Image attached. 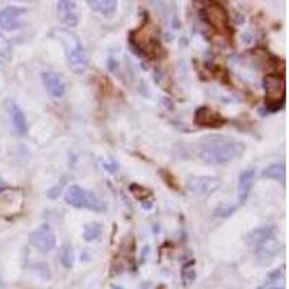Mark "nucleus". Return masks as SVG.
<instances>
[{"mask_svg": "<svg viewBox=\"0 0 289 289\" xmlns=\"http://www.w3.org/2000/svg\"><path fill=\"white\" fill-rule=\"evenodd\" d=\"M11 116H12V123L15 130L22 136L26 135L28 133V122H26L25 113L16 104H12L11 106Z\"/></svg>", "mask_w": 289, "mask_h": 289, "instance_id": "2eb2a0df", "label": "nucleus"}, {"mask_svg": "<svg viewBox=\"0 0 289 289\" xmlns=\"http://www.w3.org/2000/svg\"><path fill=\"white\" fill-rule=\"evenodd\" d=\"M246 146L237 139L224 135H208L198 143L197 156L207 165H221L239 159L244 153Z\"/></svg>", "mask_w": 289, "mask_h": 289, "instance_id": "f257e3e1", "label": "nucleus"}, {"mask_svg": "<svg viewBox=\"0 0 289 289\" xmlns=\"http://www.w3.org/2000/svg\"><path fill=\"white\" fill-rule=\"evenodd\" d=\"M194 123L197 126H201V127H213V129H215V127H220V126L224 125L226 119L218 113H215L210 107L202 106V107L195 110Z\"/></svg>", "mask_w": 289, "mask_h": 289, "instance_id": "1a4fd4ad", "label": "nucleus"}, {"mask_svg": "<svg viewBox=\"0 0 289 289\" xmlns=\"http://www.w3.org/2000/svg\"><path fill=\"white\" fill-rule=\"evenodd\" d=\"M276 239V228L273 226H260L254 228L250 234L247 236V243L250 244L254 250L259 249L266 243Z\"/></svg>", "mask_w": 289, "mask_h": 289, "instance_id": "9b49d317", "label": "nucleus"}, {"mask_svg": "<svg viewBox=\"0 0 289 289\" xmlns=\"http://www.w3.org/2000/svg\"><path fill=\"white\" fill-rule=\"evenodd\" d=\"M25 15V9L16 8V6H8L0 11V28L6 31H13L19 28L22 24V16Z\"/></svg>", "mask_w": 289, "mask_h": 289, "instance_id": "9d476101", "label": "nucleus"}, {"mask_svg": "<svg viewBox=\"0 0 289 289\" xmlns=\"http://www.w3.org/2000/svg\"><path fill=\"white\" fill-rule=\"evenodd\" d=\"M57 15H58V21L67 28H76L80 22L76 2H70V0L58 2L57 3Z\"/></svg>", "mask_w": 289, "mask_h": 289, "instance_id": "6e6552de", "label": "nucleus"}, {"mask_svg": "<svg viewBox=\"0 0 289 289\" xmlns=\"http://www.w3.org/2000/svg\"><path fill=\"white\" fill-rule=\"evenodd\" d=\"M29 243L38 249L42 253L51 251L52 249H55L57 244V237L54 234V231L51 230L50 224H41L38 228H35L34 231H31L29 234Z\"/></svg>", "mask_w": 289, "mask_h": 289, "instance_id": "0eeeda50", "label": "nucleus"}, {"mask_svg": "<svg viewBox=\"0 0 289 289\" xmlns=\"http://www.w3.org/2000/svg\"><path fill=\"white\" fill-rule=\"evenodd\" d=\"M103 233V227H101L100 223H88L84 226V240L86 241H94L97 240L101 236Z\"/></svg>", "mask_w": 289, "mask_h": 289, "instance_id": "a211bd4d", "label": "nucleus"}, {"mask_svg": "<svg viewBox=\"0 0 289 289\" xmlns=\"http://www.w3.org/2000/svg\"><path fill=\"white\" fill-rule=\"evenodd\" d=\"M52 35H55L58 41L63 44L68 68L77 76L84 74L88 68V54L78 37L65 29L54 31Z\"/></svg>", "mask_w": 289, "mask_h": 289, "instance_id": "f03ea898", "label": "nucleus"}, {"mask_svg": "<svg viewBox=\"0 0 289 289\" xmlns=\"http://www.w3.org/2000/svg\"><path fill=\"white\" fill-rule=\"evenodd\" d=\"M60 260L65 269H70L73 263H74V250H73V246L70 243H64L63 246L60 247Z\"/></svg>", "mask_w": 289, "mask_h": 289, "instance_id": "f3484780", "label": "nucleus"}, {"mask_svg": "<svg viewBox=\"0 0 289 289\" xmlns=\"http://www.w3.org/2000/svg\"><path fill=\"white\" fill-rule=\"evenodd\" d=\"M182 279H184V282L188 285L191 282H194V279H195V270H194V260H191L188 263L185 264V267H184V273H182Z\"/></svg>", "mask_w": 289, "mask_h": 289, "instance_id": "aec40b11", "label": "nucleus"}, {"mask_svg": "<svg viewBox=\"0 0 289 289\" xmlns=\"http://www.w3.org/2000/svg\"><path fill=\"white\" fill-rule=\"evenodd\" d=\"M275 289H285V288H275Z\"/></svg>", "mask_w": 289, "mask_h": 289, "instance_id": "393cba45", "label": "nucleus"}, {"mask_svg": "<svg viewBox=\"0 0 289 289\" xmlns=\"http://www.w3.org/2000/svg\"><path fill=\"white\" fill-rule=\"evenodd\" d=\"M200 15L202 16L204 21H207V24L210 26H213L215 31L226 34L228 32V13L226 12V9L215 2H210L205 8H202L200 11Z\"/></svg>", "mask_w": 289, "mask_h": 289, "instance_id": "39448f33", "label": "nucleus"}, {"mask_svg": "<svg viewBox=\"0 0 289 289\" xmlns=\"http://www.w3.org/2000/svg\"><path fill=\"white\" fill-rule=\"evenodd\" d=\"M263 87L266 91V109L272 113L280 110L285 104V78L276 74L264 76Z\"/></svg>", "mask_w": 289, "mask_h": 289, "instance_id": "20e7f679", "label": "nucleus"}, {"mask_svg": "<svg viewBox=\"0 0 289 289\" xmlns=\"http://www.w3.org/2000/svg\"><path fill=\"white\" fill-rule=\"evenodd\" d=\"M65 201L74 208H86L91 211H104L106 202L93 191H87L80 185H70L65 192Z\"/></svg>", "mask_w": 289, "mask_h": 289, "instance_id": "7ed1b4c3", "label": "nucleus"}, {"mask_svg": "<svg viewBox=\"0 0 289 289\" xmlns=\"http://www.w3.org/2000/svg\"><path fill=\"white\" fill-rule=\"evenodd\" d=\"M129 191L138 198L139 201H146L152 195L151 189L145 188V187H142V185H139V184H132V185L129 187Z\"/></svg>", "mask_w": 289, "mask_h": 289, "instance_id": "6ab92c4d", "label": "nucleus"}, {"mask_svg": "<svg viewBox=\"0 0 289 289\" xmlns=\"http://www.w3.org/2000/svg\"><path fill=\"white\" fill-rule=\"evenodd\" d=\"M254 175H256V171L250 168V169H244L240 172L239 176V201L241 204L247 201L249 198V194H250L251 187H253V182H254Z\"/></svg>", "mask_w": 289, "mask_h": 289, "instance_id": "ddd939ff", "label": "nucleus"}, {"mask_svg": "<svg viewBox=\"0 0 289 289\" xmlns=\"http://www.w3.org/2000/svg\"><path fill=\"white\" fill-rule=\"evenodd\" d=\"M87 5L96 12L103 15L104 18H113L117 11V2L116 0H88Z\"/></svg>", "mask_w": 289, "mask_h": 289, "instance_id": "4468645a", "label": "nucleus"}, {"mask_svg": "<svg viewBox=\"0 0 289 289\" xmlns=\"http://www.w3.org/2000/svg\"><path fill=\"white\" fill-rule=\"evenodd\" d=\"M236 208L237 207H231V205H227V204H221L220 207H217L215 208V211H214V214L217 215V217H221V218H226V217H230L231 214L236 211Z\"/></svg>", "mask_w": 289, "mask_h": 289, "instance_id": "412c9836", "label": "nucleus"}, {"mask_svg": "<svg viewBox=\"0 0 289 289\" xmlns=\"http://www.w3.org/2000/svg\"><path fill=\"white\" fill-rule=\"evenodd\" d=\"M9 52H11V47H9V42L6 41V38L0 34V54L3 57H9Z\"/></svg>", "mask_w": 289, "mask_h": 289, "instance_id": "4be33fe9", "label": "nucleus"}, {"mask_svg": "<svg viewBox=\"0 0 289 289\" xmlns=\"http://www.w3.org/2000/svg\"><path fill=\"white\" fill-rule=\"evenodd\" d=\"M113 289H122L120 286H113Z\"/></svg>", "mask_w": 289, "mask_h": 289, "instance_id": "b1692460", "label": "nucleus"}, {"mask_svg": "<svg viewBox=\"0 0 289 289\" xmlns=\"http://www.w3.org/2000/svg\"><path fill=\"white\" fill-rule=\"evenodd\" d=\"M187 187L197 195H211L217 189L221 187V181L215 176L207 175H188L187 176Z\"/></svg>", "mask_w": 289, "mask_h": 289, "instance_id": "423d86ee", "label": "nucleus"}, {"mask_svg": "<svg viewBox=\"0 0 289 289\" xmlns=\"http://www.w3.org/2000/svg\"><path fill=\"white\" fill-rule=\"evenodd\" d=\"M42 83L52 97L61 99L65 94V83H64L63 77L58 73H54V71L42 73Z\"/></svg>", "mask_w": 289, "mask_h": 289, "instance_id": "f8f14e48", "label": "nucleus"}, {"mask_svg": "<svg viewBox=\"0 0 289 289\" xmlns=\"http://www.w3.org/2000/svg\"><path fill=\"white\" fill-rule=\"evenodd\" d=\"M285 174H286V168H285L283 162L269 165L262 172V175L264 178H269V179H273V181H280V182L285 181Z\"/></svg>", "mask_w": 289, "mask_h": 289, "instance_id": "dca6fc26", "label": "nucleus"}, {"mask_svg": "<svg viewBox=\"0 0 289 289\" xmlns=\"http://www.w3.org/2000/svg\"><path fill=\"white\" fill-rule=\"evenodd\" d=\"M3 187H6V184H5V181H3V179L0 178V189L3 188Z\"/></svg>", "mask_w": 289, "mask_h": 289, "instance_id": "5701e85b", "label": "nucleus"}]
</instances>
